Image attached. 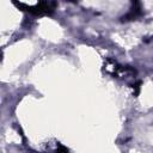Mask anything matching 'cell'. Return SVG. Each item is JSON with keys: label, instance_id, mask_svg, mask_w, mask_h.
Listing matches in <instances>:
<instances>
[{"label": "cell", "instance_id": "1", "mask_svg": "<svg viewBox=\"0 0 153 153\" xmlns=\"http://www.w3.org/2000/svg\"><path fill=\"white\" fill-rule=\"evenodd\" d=\"M13 4L22 11H25L36 17L50 16V14H53V12L55 11V7H56V2H54V1H39L35 5H26V4L17 2V1H13Z\"/></svg>", "mask_w": 153, "mask_h": 153}, {"label": "cell", "instance_id": "2", "mask_svg": "<svg viewBox=\"0 0 153 153\" xmlns=\"http://www.w3.org/2000/svg\"><path fill=\"white\" fill-rule=\"evenodd\" d=\"M133 5H134V7H131L130 11H129L124 17H122V20H131V19H134V18H136V17H139V16L141 14L140 4H139V2H135V4H133Z\"/></svg>", "mask_w": 153, "mask_h": 153}, {"label": "cell", "instance_id": "3", "mask_svg": "<svg viewBox=\"0 0 153 153\" xmlns=\"http://www.w3.org/2000/svg\"><path fill=\"white\" fill-rule=\"evenodd\" d=\"M55 153H68V149L66 147H63V146H59L57 149L55 151Z\"/></svg>", "mask_w": 153, "mask_h": 153}]
</instances>
